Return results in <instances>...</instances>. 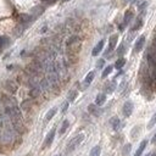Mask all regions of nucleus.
<instances>
[{
    "mask_svg": "<svg viewBox=\"0 0 156 156\" xmlns=\"http://www.w3.org/2000/svg\"><path fill=\"white\" fill-rule=\"evenodd\" d=\"M83 139H84V134H78L77 137H74V138L68 143V145H67V148H66V151H67V152L73 151L78 145L81 144Z\"/></svg>",
    "mask_w": 156,
    "mask_h": 156,
    "instance_id": "nucleus-1",
    "label": "nucleus"
},
{
    "mask_svg": "<svg viewBox=\"0 0 156 156\" xmlns=\"http://www.w3.org/2000/svg\"><path fill=\"white\" fill-rule=\"evenodd\" d=\"M133 17H134L133 11H131V10H127V11H126V14H124V17H123V22L120 24V27H118V28H120V31H123L126 26H128V24H129V22H131V21L133 20Z\"/></svg>",
    "mask_w": 156,
    "mask_h": 156,
    "instance_id": "nucleus-2",
    "label": "nucleus"
},
{
    "mask_svg": "<svg viewBox=\"0 0 156 156\" xmlns=\"http://www.w3.org/2000/svg\"><path fill=\"white\" fill-rule=\"evenodd\" d=\"M117 40H118V35H117V34H113V35L110 37V40H109V48H107V50L105 51V56H109V54H110L111 51L116 48Z\"/></svg>",
    "mask_w": 156,
    "mask_h": 156,
    "instance_id": "nucleus-3",
    "label": "nucleus"
},
{
    "mask_svg": "<svg viewBox=\"0 0 156 156\" xmlns=\"http://www.w3.org/2000/svg\"><path fill=\"white\" fill-rule=\"evenodd\" d=\"M133 107H134V105H133L132 101H126V102L123 104V109H122L123 115H124L126 117H129V116L132 115V112H133Z\"/></svg>",
    "mask_w": 156,
    "mask_h": 156,
    "instance_id": "nucleus-4",
    "label": "nucleus"
},
{
    "mask_svg": "<svg viewBox=\"0 0 156 156\" xmlns=\"http://www.w3.org/2000/svg\"><path fill=\"white\" fill-rule=\"evenodd\" d=\"M55 133H56V129H55V128H53V129H51V131L49 132V134L46 135L45 141H44V148H48V146L51 145V143H53V140H54V138H55Z\"/></svg>",
    "mask_w": 156,
    "mask_h": 156,
    "instance_id": "nucleus-5",
    "label": "nucleus"
},
{
    "mask_svg": "<svg viewBox=\"0 0 156 156\" xmlns=\"http://www.w3.org/2000/svg\"><path fill=\"white\" fill-rule=\"evenodd\" d=\"M144 44H145V37L140 35L138 38V40L135 42V44H134V53H139V51L144 48Z\"/></svg>",
    "mask_w": 156,
    "mask_h": 156,
    "instance_id": "nucleus-6",
    "label": "nucleus"
},
{
    "mask_svg": "<svg viewBox=\"0 0 156 156\" xmlns=\"http://www.w3.org/2000/svg\"><path fill=\"white\" fill-rule=\"evenodd\" d=\"M104 45H105V39H101V40L95 45V48L93 49L92 55H93V56H98V55L101 53V50L104 49Z\"/></svg>",
    "mask_w": 156,
    "mask_h": 156,
    "instance_id": "nucleus-7",
    "label": "nucleus"
},
{
    "mask_svg": "<svg viewBox=\"0 0 156 156\" xmlns=\"http://www.w3.org/2000/svg\"><path fill=\"white\" fill-rule=\"evenodd\" d=\"M5 89L7 90L9 93L14 94L16 90H17V84H16L14 81H6V82H5Z\"/></svg>",
    "mask_w": 156,
    "mask_h": 156,
    "instance_id": "nucleus-8",
    "label": "nucleus"
},
{
    "mask_svg": "<svg viewBox=\"0 0 156 156\" xmlns=\"http://www.w3.org/2000/svg\"><path fill=\"white\" fill-rule=\"evenodd\" d=\"M105 101H106V95L104 94V93H100V94H98L96 98H95V105H96V106H101V105H104V104H105Z\"/></svg>",
    "mask_w": 156,
    "mask_h": 156,
    "instance_id": "nucleus-9",
    "label": "nucleus"
},
{
    "mask_svg": "<svg viewBox=\"0 0 156 156\" xmlns=\"http://www.w3.org/2000/svg\"><path fill=\"white\" fill-rule=\"evenodd\" d=\"M94 77H95V72L94 71H90L88 74H87V77H85V79H84V89L93 82V79H94Z\"/></svg>",
    "mask_w": 156,
    "mask_h": 156,
    "instance_id": "nucleus-10",
    "label": "nucleus"
},
{
    "mask_svg": "<svg viewBox=\"0 0 156 156\" xmlns=\"http://www.w3.org/2000/svg\"><path fill=\"white\" fill-rule=\"evenodd\" d=\"M110 123H111V127L113 128V131H118L120 129V126H121V121L118 117H112L110 120Z\"/></svg>",
    "mask_w": 156,
    "mask_h": 156,
    "instance_id": "nucleus-11",
    "label": "nucleus"
},
{
    "mask_svg": "<svg viewBox=\"0 0 156 156\" xmlns=\"http://www.w3.org/2000/svg\"><path fill=\"white\" fill-rule=\"evenodd\" d=\"M40 92H42V89H40V87H39V85L32 87L31 90H29V96L31 98H38L39 94H40Z\"/></svg>",
    "mask_w": 156,
    "mask_h": 156,
    "instance_id": "nucleus-12",
    "label": "nucleus"
},
{
    "mask_svg": "<svg viewBox=\"0 0 156 156\" xmlns=\"http://www.w3.org/2000/svg\"><path fill=\"white\" fill-rule=\"evenodd\" d=\"M88 111L92 113V115H94V116H99L100 113H101V111H100V109L95 105V104H90V105L88 106Z\"/></svg>",
    "mask_w": 156,
    "mask_h": 156,
    "instance_id": "nucleus-13",
    "label": "nucleus"
},
{
    "mask_svg": "<svg viewBox=\"0 0 156 156\" xmlns=\"http://www.w3.org/2000/svg\"><path fill=\"white\" fill-rule=\"evenodd\" d=\"M146 143H148L146 140H143V141L140 143V145H139L137 152L134 154V156H140V155L143 154V151H144V149H145V146H146Z\"/></svg>",
    "mask_w": 156,
    "mask_h": 156,
    "instance_id": "nucleus-14",
    "label": "nucleus"
},
{
    "mask_svg": "<svg viewBox=\"0 0 156 156\" xmlns=\"http://www.w3.org/2000/svg\"><path fill=\"white\" fill-rule=\"evenodd\" d=\"M68 126H70V121H68V120H65V121L62 122V126H61V128H60V131H59V134H60V135H62L65 132L67 131Z\"/></svg>",
    "mask_w": 156,
    "mask_h": 156,
    "instance_id": "nucleus-15",
    "label": "nucleus"
},
{
    "mask_svg": "<svg viewBox=\"0 0 156 156\" xmlns=\"http://www.w3.org/2000/svg\"><path fill=\"white\" fill-rule=\"evenodd\" d=\"M57 112V109L56 107H53V109H50L49 111H48V113H46V116H45V121H50L53 117L55 116V113Z\"/></svg>",
    "mask_w": 156,
    "mask_h": 156,
    "instance_id": "nucleus-16",
    "label": "nucleus"
},
{
    "mask_svg": "<svg viewBox=\"0 0 156 156\" xmlns=\"http://www.w3.org/2000/svg\"><path fill=\"white\" fill-rule=\"evenodd\" d=\"M124 63H126V59H124V57H120L118 60L115 62V68L121 70V68L124 66Z\"/></svg>",
    "mask_w": 156,
    "mask_h": 156,
    "instance_id": "nucleus-17",
    "label": "nucleus"
},
{
    "mask_svg": "<svg viewBox=\"0 0 156 156\" xmlns=\"http://www.w3.org/2000/svg\"><path fill=\"white\" fill-rule=\"evenodd\" d=\"M115 88H116V82H115V81H112V82H110V83H109V84L106 85V89H105V92H106L107 94H111V93H113Z\"/></svg>",
    "mask_w": 156,
    "mask_h": 156,
    "instance_id": "nucleus-18",
    "label": "nucleus"
},
{
    "mask_svg": "<svg viewBox=\"0 0 156 156\" xmlns=\"http://www.w3.org/2000/svg\"><path fill=\"white\" fill-rule=\"evenodd\" d=\"M100 152H101V148L99 145H96L90 150V156H100Z\"/></svg>",
    "mask_w": 156,
    "mask_h": 156,
    "instance_id": "nucleus-19",
    "label": "nucleus"
},
{
    "mask_svg": "<svg viewBox=\"0 0 156 156\" xmlns=\"http://www.w3.org/2000/svg\"><path fill=\"white\" fill-rule=\"evenodd\" d=\"M31 106H32L31 100H24V101L22 102V105H21L22 110H24V111H28V110L31 109Z\"/></svg>",
    "mask_w": 156,
    "mask_h": 156,
    "instance_id": "nucleus-20",
    "label": "nucleus"
},
{
    "mask_svg": "<svg viewBox=\"0 0 156 156\" xmlns=\"http://www.w3.org/2000/svg\"><path fill=\"white\" fill-rule=\"evenodd\" d=\"M112 70H113V66H111V65H110V66H107V67H106L105 70L102 71V74H101V77H102V78L107 77V76H109V74H110V73L112 72Z\"/></svg>",
    "mask_w": 156,
    "mask_h": 156,
    "instance_id": "nucleus-21",
    "label": "nucleus"
},
{
    "mask_svg": "<svg viewBox=\"0 0 156 156\" xmlns=\"http://www.w3.org/2000/svg\"><path fill=\"white\" fill-rule=\"evenodd\" d=\"M126 53V45L124 44H121L120 46H118V49H117V51H116V54L118 55V56H121L122 57V55Z\"/></svg>",
    "mask_w": 156,
    "mask_h": 156,
    "instance_id": "nucleus-22",
    "label": "nucleus"
},
{
    "mask_svg": "<svg viewBox=\"0 0 156 156\" xmlns=\"http://www.w3.org/2000/svg\"><path fill=\"white\" fill-rule=\"evenodd\" d=\"M143 26V20L141 18H138L137 21H135V23H134V26L132 27V31H137V29H139L140 27Z\"/></svg>",
    "mask_w": 156,
    "mask_h": 156,
    "instance_id": "nucleus-23",
    "label": "nucleus"
},
{
    "mask_svg": "<svg viewBox=\"0 0 156 156\" xmlns=\"http://www.w3.org/2000/svg\"><path fill=\"white\" fill-rule=\"evenodd\" d=\"M77 90H71L68 93V101H74V99L77 98Z\"/></svg>",
    "mask_w": 156,
    "mask_h": 156,
    "instance_id": "nucleus-24",
    "label": "nucleus"
},
{
    "mask_svg": "<svg viewBox=\"0 0 156 156\" xmlns=\"http://www.w3.org/2000/svg\"><path fill=\"white\" fill-rule=\"evenodd\" d=\"M155 123H156V112H155L154 116L151 117V120H150V122H149V124H148V128H149V129L152 128V127L155 126Z\"/></svg>",
    "mask_w": 156,
    "mask_h": 156,
    "instance_id": "nucleus-25",
    "label": "nucleus"
},
{
    "mask_svg": "<svg viewBox=\"0 0 156 156\" xmlns=\"http://www.w3.org/2000/svg\"><path fill=\"white\" fill-rule=\"evenodd\" d=\"M104 65H105V60H104V59H100V60L96 62V67L100 70V68L104 67Z\"/></svg>",
    "mask_w": 156,
    "mask_h": 156,
    "instance_id": "nucleus-26",
    "label": "nucleus"
},
{
    "mask_svg": "<svg viewBox=\"0 0 156 156\" xmlns=\"http://www.w3.org/2000/svg\"><path fill=\"white\" fill-rule=\"evenodd\" d=\"M129 151H131V144H127V145L123 148V156H127Z\"/></svg>",
    "mask_w": 156,
    "mask_h": 156,
    "instance_id": "nucleus-27",
    "label": "nucleus"
},
{
    "mask_svg": "<svg viewBox=\"0 0 156 156\" xmlns=\"http://www.w3.org/2000/svg\"><path fill=\"white\" fill-rule=\"evenodd\" d=\"M68 109V101H66V102H63V105H62V112H65Z\"/></svg>",
    "mask_w": 156,
    "mask_h": 156,
    "instance_id": "nucleus-28",
    "label": "nucleus"
},
{
    "mask_svg": "<svg viewBox=\"0 0 156 156\" xmlns=\"http://www.w3.org/2000/svg\"><path fill=\"white\" fill-rule=\"evenodd\" d=\"M145 6H146V3H143L141 5H139V10H140V11H143V10L145 9Z\"/></svg>",
    "mask_w": 156,
    "mask_h": 156,
    "instance_id": "nucleus-29",
    "label": "nucleus"
},
{
    "mask_svg": "<svg viewBox=\"0 0 156 156\" xmlns=\"http://www.w3.org/2000/svg\"><path fill=\"white\" fill-rule=\"evenodd\" d=\"M151 141H152V143H156V133H155V135H154V138H152Z\"/></svg>",
    "mask_w": 156,
    "mask_h": 156,
    "instance_id": "nucleus-30",
    "label": "nucleus"
},
{
    "mask_svg": "<svg viewBox=\"0 0 156 156\" xmlns=\"http://www.w3.org/2000/svg\"><path fill=\"white\" fill-rule=\"evenodd\" d=\"M62 1H65V3H67V1H70V0H62Z\"/></svg>",
    "mask_w": 156,
    "mask_h": 156,
    "instance_id": "nucleus-31",
    "label": "nucleus"
},
{
    "mask_svg": "<svg viewBox=\"0 0 156 156\" xmlns=\"http://www.w3.org/2000/svg\"><path fill=\"white\" fill-rule=\"evenodd\" d=\"M124 1H126V3H128V1H132V0H124Z\"/></svg>",
    "mask_w": 156,
    "mask_h": 156,
    "instance_id": "nucleus-32",
    "label": "nucleus"
},
{
    "mask_svg": "<svg viewBox=\"0 0 156 156\" xmlns=\"http://www.w3.org/2000/svg\"><path fill=\"white\" fill-rule=\"evenodd\" d=\"M55 156H62V155H55Z\"/></svg>",
    "mask_w": 156,
    "mask_h": 156,
    "instance_id": "nucleus-33",
    "label": "nucleus"
},
{
    "mask_svg": "<svg viewBox=\"0 0 156 156\" xmlns=\"http://www.w3.org/2000/svg\"><path fill=\"white\" fill-rule=\"evenodd\" d=\"M148 156H150V155H148Z\"/></svg>",
    "mask_w": 156,
    "mask_h": 156,
    "instance_id": "nucleus-34",
    "label": "nucleus"
}]
</instances>
